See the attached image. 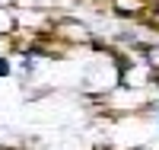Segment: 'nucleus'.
<instances>
[{
	"label": "nucleus",
	"instance_id": "f257e3e1",
	"mask_svg": "<svg viewBox=\"0 0 159 150\" xmlns=\"http://www.w3.org/2000/svg\"><path fill=\"white\" fill-rule=\"evenodd\" d=\"M111 7L121 16H137V13H147V0H111Z\"/></svg>",
	"mask_w": 159,
	"mask_h": 150
},
{
	"label": "nucleus",
	"instance_id": "f03ea898",
	"mask_svg": "<svg viewBox=\"0 0 159 150\" xmlns=\"http://www.w3.org/2000/svg\"><path fill=\"white\" fill-rule=\"evenodd\" d=\"M0 74H10V64L7 61H0Z\"/></svg>",
	"mask_w": 159,
	"mask_h": 150
},
{
	"label": "nucleus",
	"instance_id": "7ed1b4c3",
	"mask_svg": "<svg viewBox=\"0 0 159 150\" xmlns=\"http://www.w3.org/2000/svg\"><path fill=\"white\" fill-rule=\"evenodd\" d=\"M96 150H111V147H105V144H102V147H96Z\"/></svg>",
	"mask_w": 159,
	"mask_h": 150
},
{
	"label": "nucleus",
	"instance_id": "20e7f679",
	"mask_svg": "<svg viewBox=\"0 0 159 150\" xmlns=\"http://www.w3.org/2000/svg\"><path fill=\"white\" fill-rule=\"evenodd\" d=\"M0 150H16V147H0Z\"/></svg>",
	"mask_w": 159,
	"mask_h": 150
},
{
	"label": "nucleus",
	"instance_id": "39448f33",
	"mask_svg": "<svg viewBox=\"0 0 159 150\" xmlns=\"http://www.w3.org/2000/svg\"><path fill=\"white\" fill-rule=\"evenodd\" d=\"M140 150H143V147H140Z\"/></svg>",
	"mask_w": 159,
	"mask_h": 150
}]
</instances>
